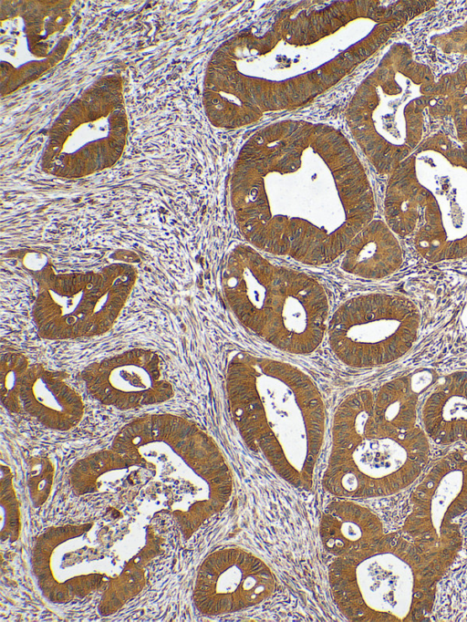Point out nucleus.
Here are the masks:
<instances>
[{
    "instance_id": "f257e3e1",
    "label": "nucleus",
    "mask_w": 467,
    "mask_h": 622,
    "mask_svg": "<svg viewBox=\"0 0 467 622\" xmlns=\"http://www.w3.org/2000/svg\"><path fill=\"white\" fill-rule=\"evenodd\" d=\"M238 228L254 248L321 265L372 221L365 171L334 134H262L242 150L232 178Z\"/></svg>"
},
{
    "instance_id": "f03ea898",
    "label": "nucleus",
    "mask_w": 467,
    "mask_h": 622,
    "mask_svg": "<svg viewBox=\"0 0 467 622\" xmlns=\"http://www.w3.org/2000/svg\"><path fill=\"white\" fill-rule=\"evenodd\" d=\"M225 385L248 449L290 485L310 490L326 432L325 404L313 379L289 363L240 352L227 364Z\"/></svg>"
},
{
    "instance_id": "7ed1b4c3",
    "label": "nucleus",
    "mask_w": 467,
    "mask_h": 622,
    "mask_svg": "<svg viewBox=\"0 0 467 622\" xmlns=\"http://www.w3.org/2000/svg\"><path fill=\"white\" fill-rule=\"evenodd\" d=\"M111 448L147 470L185 539L231 499L234 478L221 449L183 417L160 413L133 419L118 431Z\"/></svg>"
},
{
    "instance_id": "20e7f679",
    "label": "nucleus",
    "mask_w": 467,
    "mask_h": 622,
    "mask_svg": "<svg viewBox=\"0 0 467 622\" xmlns=\"http://www.w3.org/2000/svg\"><path fill=\"white\" fill-rule=\"evenodd\" d=\"M374 393L348 394L337 406L322 486L346 499L386 497L417 482L431 461V442L420 424L390 433L375 421Z\"/></svg>"
},
{
    "instance_id": "39448f33",
    "label": "nucleus",
    "mask_w": 467,
    "mask_h": 622,
    "mask_svg": "<svg viewBox=\"0 0 467 622\" xmlns=\"http://www.w3.org/2000/svg\"><path fill=\"white\" fill-rule=\"evenodd\" d=\"M440 580L400 531L335 557L328 566L336 606L357 622L422 620L431 609Z\"/></svg>"
},
{
    "instance_id": "423d86ee",
    "label": "nucleus",
    "mask_w": 467,
    "mask_h": 622,
    "mask_svg": "<svg viewBox=\"0 0 467 622\" xmlns=\"http://www.w3.org/2000/svg\"><path fill=\"white\" fill-rule=\"evenodd\" d=\"M412 154L401 180L417 210L416 251L432 263L467 256V147L436 135Z\"/></svg>"
},
{
    "instance_id": "0eeeda50",
    "label": "nucleus",
    "mask_w": 467,
    "mask_h": 622,
    "mask_svg": "<svg viewBox=\"0 0 467 622\" xmlns=\"http://www.w3.org/2000/svg\"><path fill=\"white\" fill-rule=\"evenodd\" d=\"M374 80L373 126L358 140L376 170L391 173L421 143L424 110L436 96L437 80L407 43L390 47Z\"/></svg>"
},
{
    "instance_id": "6e6552de",
    "label": "nucleus",
    "mask_w": 467,
    "mask_h": 622,
    "mask_svg": "<svg viewBox=\"0 0 467 622\" xmlns=\"http://www.w3.org/2000/svg\"><path fill=\"white\" fill-rule=\"evenodd\" d=\"M136 280L134 266L124 263L67 274L43 265L32 311L39 336L69 340L104 335L117 322Z\"/></svg>"
},
{
    "instance_id": "1a4fd4ad",
    "label": "nucleus",
    "mask_w": 467,
    "mask_h": 622,
    "mask_svg": "<svg viewBox=\"0 0 467 622\" xmlns=\"http://www.w3.org/2000/svg\"><path fill=\"white\" fill-rule=\"evenodd\" d=\"M410 506L400 531L441 579L462 547L458 523L467 512V443L431 460L411 492Z\"/></svg>"
},
{
    "instance_id": "9d476101",
    "label": "nucleus",
    "mask_w": 467,
    "mask_h": 622,
    "mask_svg": "<svg viewBox=\"0 0 467 622\" xmlns=\"http://www.w3.org/2000/svg\"><path fill=\"white\" fill-rule=\"evenodd\" d=\"M420 326L415 303L398 294L371 293L344 302L327 324L334 356L355 368L391 364L413 347Z\"/></svg>"
},
{
    "instance_id": "9b49d317",
    "label": "nucleus",
    "mask_w": 467,
    "mask_h": 622,
    "mask_svg": "<svg viewBox=\"0 0 467 622\" xmlns=\"http://www.w3.org/2000/svg\"><path fill=\"white\" fill-rule=\"evenodd\" d=\"M94 524L50 526L31 550V568L41 594L54 604H67L104 589L109 574L106 551L95 543Z\"/></svg>"
},
{
    "instance_id": "f8f14e48",
    "label": "nucleus",
    "mask_w": 467,
    "mask_h": 622,
    "mask_svg": "<svg viewBox=\"0 0 467 622\" xmlns=\"http://www.w3.org/2000/svg\"><path fill=\"white\" fill-rule=\"evenodd\" d=\"M327 316L322 285L305 273L277 266L259 337L285 352L307 355L321 344Z\"/></svg>"
},
{
    "instance_id": "ddd939ff",
    "label": "nucleus",
    "mask_w": 467,
    "mask_h": 622,
    "mask_svg": "<svg viewBox=\"0 0 467 622\" xmlns=\"http://www.w3.org/2000/svg\"><path fill=\"white\" fill-rule=\"evenodd\" d=\"M276 580L257 555L241 547H224L201 563L192 599L202 615H225L257 606L275 592Z\"/></svg>"
},
{
    "instance_id": "4468645a",
    "label": "nucleus",
    "mask_w": 467,
    "mask_h": 622,
    "mask_svg": "<svg viewBox=\"0 0 467 622\" xmlns=\"http://www.w3.org/2000/svg\"><path fill=\"white\" fill-rule=\"evenodd\" d=\"M79 377L93 399L120 410L161 404L174 395L159 355L148 348H132L94 361Z\"/></svg>"
},
{
    "instance_id": "2eb2a0df",
    "label": "nucleus",
    "mask_w": 467,
    "mask_h": 622,
    "mask_svg": "<svg viewBox=\"0 0 467 622\" xmlns=\"http://www.w3.org/2000/svg\"><path fill=\"white\" fill-rule=\"evenodd\" d=\"M277 265L254 247L238 244L228 254L222 275L225 300L237 320L259 336Z\"/></svg>"
},
{
    "instance_id": "dca6fc26",
    "label": "nucleus",
    "mask_w": 467,
    "mask_h": 622,
    "mask_svg": "<svg viewBox=\"0 0 467 622\" xmlns=\"http://www.w3.org/2000/svg\"><path fill=\"white\" fill-rule=\"evenodd\" d=\"M66 378L63 371L32 364L22 387V411L49 430L67 431L77 427L85 405Z\"/></svg>"
},
{
    "instance_id": "f3484780",
    "label": "nucleus",
    "mask_w": 467,
    "mask_h": 622,
    "mask_svg": "<svg viewBox=\"0 0 467 622\" xmlns=\"http://www.w3.org/2000/svg\"><path fill=\"white\" fill-rule=\"evenodd\" d=\"M419 420L436 445L467 443V371L439 378L421 399Z\"/></svg>"
},
{
    "instance_id": "a211bd4d",
    "label": "nucleus",
    "mask_w": 467,
    "mask_h": 622,
    "mask_svg": "<svg viewBox=\"0 0 467 622\" xmlns=\"http://www.w3.org/2000/svg\"><path fill=\"white\" fill-rule=\"evenodd\" d=\"M386 534L379 515L352 499L329 503L319 522L321 543L334 557L366 548Z\"/></svg>"
},
{
    "instance_id": "6ab92c4d",
    "label": "nucleus",
    "mask_w": 467,
    "mask_h": 622,
    "mask_svg": "<svg viewBox=\"0 0 467 622\" xmlns=\"http://www.w3.org/2000/svg\"><path fill=\"white\" fill-rule=\"evenodd\" d=\"M440 378L437 371L420 368L381 385L373 398V414L378 426L390 433L415 428L419 424L422 396Z\"/></svg>"
},
{
    "instance_id": "aec40b11",
    "label": "nucleus",
    "mask_w": 467,
    "mask_h": 622,
    "mask_svg": "<svg viewBox=\"0 0 467 622\" xmlns=\"http://www.w3.org/2000/svg\"><path fill=\"white\" fill-rule=\"evenodd\" d=\"M342 254L341 267L345 272L371 280L392 275L403 261L398 236L381 220L369 222L355 235Z\"/></svg>"
},
{
    "instance_id": "412c9836",
    "label": "nucleus",
    "mask_w": 467,
    "mask_h": 622,
    "mask_svg": "<svg viewBox=\"0 0 467 622\" xmlns=\"http://www.w3.org/2000/svg\"><path fill=\"white\" fill-rule=\"evenodd\" d=\"M147 474L136 461L110 448L76 461L69 471V482L76 494L86 495L117 484H136Z\"/></svg>"
},
{
    "instance_id": "4be33fe9",
    "label": "nucleus",
    "mask_w": 467,
    "mask_h": 622,
    "mask_svg": "<svg viewBox=\"0 0 467 622\" xmlns=\"http://www.w3.org/2000/svg\"><path fill=\"white\" fill-rule=\"evenodd\" d=\"M431 108L434 114L451 115L458 140L467 147V64L437 80Z\"/></svg>"
},
{
    "instance_id": "5701e85b",
    "label": "nucleus",
    "mask_w": 467,
    "mask_h": 622,
    "mask_svg": "<svg viewBox=\"0 0 467 622\" xmlns=\"http://www.w3.org/2000/svg\"><path fill=\"white\" fill-rule=\"evenodd\" d=\"M145 585V566L130 558L103 589L98 607L99 614L104 617L115 614L136 597Z\"/></svg>"
},
{
    "instance_id": "b1692460",
    "label": "nucleus",
    "mask_w": 467,
    "mask_h": 622,
    "mask_svg": "<svg viewBox=\"0 0 467 622\" xmlns=\"http://www.w3.org/2000/svg\"><path fill=\"white\" fill-rule=\"evenodd\" d=\"M30 366L29 359L19 352H7L1 358V402L11 413L22 411L21 391Z\"/></svg>"
},
{
    "instance_id": "393cba45",
    "label": "nucleus",
    "mask_w": 467,
    "mask_h": 622,
    "mask_svg": "<svg viewBox=\"0 0 467 622\" xmlns=\"http://www.w3.org/2000/svg\"><path fill=\"white\" fill-rule=\"evenodd\" d=\"M13 472L5 464L1 465V531L3 542H16L21 533V516L19 503L13 482Z\"/></svg>"
},
{
    "instance_id": "a878e982",
    "label": "nucleus",
    "mask_w": 467,
    "mask_h": 622,
    "mask_svg": "<svg viewBox=\"0 0 467 622\" xmlns=\"http://www.w3.org/2000/svg\"><path fill=\"white\" fill-rule=\"evenodd\" d=\"M55 476L52 461L44 455L30 458L27 471V489L35 507L42 506L49 498Z\"/></svg>"
}]
</instances>
